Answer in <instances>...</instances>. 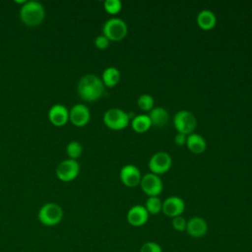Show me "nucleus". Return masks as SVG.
I'll use <instances>...</instances> for the list:
<instances>
[{
	"label": "nucleus",
	"instance_id": "f257e3e1",
	"mask_svg": "<svg viewBox=\"0 0 252 252\" xmlns=\"http://www.w3.org/2000/svg\"><path fill=\"white\" fill-rule=\"evenodd\" d=\"M79 96L86 101L97 100L104 93V85L100 78L94 74L83 76L77 86Z\"/></svg>",
	"mask_w": 252,
	"mask_h": 252
},
{
	"label": "nucleus",
	"instance_id": "f03ea898",
	"mask_svg": "<svg viewBox=\"0 0 252 252\" xmlns=\"http://www.w3.org/2000/svg\"><path fill=\"white\" fill-rule=\"evenodd\" d=\"M45 11L43 6L34 0L26 1L20 9V18L22 22L30 27L40 25L44 19Z\"/></svg>",
	"mask_w": 252,
	"mask_h": 252
},
{
	"label": "nucleus",
	"instance_id": "7ed1b4c3",
	"mask_svg": "<svg viewBox=\"0 0 252 252\" xmlns=\"http://www.w3.org/2000/svg\"><path fill=\"white\" fill-rule=\"evenodd\" d=\"M37 218L43 225L54 226L62 220L63 210L56 203H46L40 207Z\"/></svg>",
	"mask_w": 252,
	"mask_h": 252
},
{
	"label": "nucleus",
	"instance_id": "20e7f679",
	"mask_svg": "<svg viewBox=\"0 0 252 252\" xmlns=\"http://www.w3.org/2000/svg\"><path fill=\"white\" fill-rule=\"evenodd\" d=\"M127 33L126 23L119 18H110L102 27V34L109 40H122Z\"/></svg>",
	"mask_w": 252,
	"mask_h": 252
},
{
	"label": "nucleus",
	"instance_id": "39448f33",
	"mask_svg": "<svg viewBox=\"0 0 252 252\" xmlns=\"http://www.w3.org/2000/svg\"><path fill=\"white\" fill-rule=\"evenodd\" d=\"M129 113L120 108H110L103 114L104 124L112 130H122L129 124Z\"/></svg>",
	"mask_w": 252,
	"mask_h": 252
},
{
	"label": "nucleus",
	"instance_id": "423d86ee",
	"mask_svg": "<svg viewBox=\"0 0 252 252\" xmlns=\"http://www.w3.org/2000/svg\"><path fill=\"white\" fill-rule=\"evenodd\" d=\"M173 124L178 133L190 135L196 128L195 116L188 110H179L173 117Z\"/></svg>",
	"mask_w": 252,
	"mask_h": 252
},
{
	"label": "nucleus",
	"instance_id": "0eeeda50",
	"mask_svg": "<svg viewBox=\"0 0 252 252\" xmlns=\"http://www.w3.org/2000/svg\"><path fill=\"white\" fill-rule=\"evenodd\" d=\"M80 172V164L76 159H64L61 161L55 170L56 176L63 182L74 180Z\"/></svg>",
	"mask_w": 252,
	"mask_h": 252
},
{
	"label": "nucleus",
	"instance_id": "6e6552de",
	"mask_svg": "<svg viewBox=\"0 0 252 252\" xmlns=\"http://www.w3.org/2000/svg\"><path fill=\"white\" fill-rule=\"evenodd\" d=\"M172 164L171 157L165 152H158L154 154L149 160V167L152 173L157 175L162 174L169 170Z\"/></svg>",
	"mask_w": 252,
	"mask_h": 252
},
{
	"label": "nucleus",
	"instance_id": "1a4fd4ad",
	"mask_svg": "<svg viewBox=\"0 0 252 252\" xmlns=\"http://www.w3.org/2000/svg\"><path fill=\"white\" fill-rule=\"evenodd\" d=\"M141 187L144 193L149 197H158L162 191L163 185L158 175L155 173H147L141 178Z\"/></svg>",
	"mask_w": 252,
	"mask_h": 252
},
{
	"label": "nucleus",
	"instance_id": "9d476101",
	"mask_svg": "<svg viewBox=\"0 0 252 252\" xmlns=\"http://www.w3.org/2000/svg\"><path fill=\"white\" fill-rule=\"evenodd\" d=\"M91 118V113L87 105L77 103L69 110V120L77 127H83L88 124Z\"/></svg>",
	"mask_w": 252,
	"mask_h": 252
},
{
	"label": "nucleus",
	"instance_id": "9b49d317",
	"mask_svg": "<svg viewBox=\"0 0 252 252\" xmlns=\"http://www.w3.org/2000/svg\"><path fill=\"white\" fill-rule=\"evenodd\" d=\"M185 210L184 201L177 196H170L162 202V213L170 218L181 216Z\"/></svg>",
	"mask_w": 252,
	"mask_h": 252
},
{
	"label": "nucleus",
	"instance_id": "f8f14e48",
	"mask_svg": "<svg viewBox=\"0 0 252 252\" xmlns=\"http://www.w3.org/2000/svg\"><path fill=\"white\" fill-rule=\"evenodd\" d=\"M149 213L145 206L135 205L131 207L127 213V221L132 226H142L147 223L149 220Z\"/></svg>",
	"mask_w": 252,
	"mask_h": 252
},
{
	"label": "nucleus",
	"instance_id": "ddd939ff",
	"mask_svg": "<svg viewBox=\"0 0 252 252\" xmlns=\"http://www.w3.org/2000/svg\"><path fill=\"white\" fill-rule=\"evenodd\" d=\"M140 169L134 164H126L120 170V180L128 187H135L141 182Z\"/></svg>",
	"mask_w": 252,
	"mask_h": 252
},
{
	"label": "nucleus",
	"instance_id": "4468645a",
	"mask_svg": "<svg viewBox=\"0 0 252 252\" xmlns=\"http://www.w3.org/2000/svg\"><path fill=\"white\" fill-rule=\"evenodd\" d=\"M186 232L193 238H201L208 232V223L202 217H193L187 220Z\"/></svg>",
	"mask_w": 252,
	"mask_h": 252
},
{
	"label": "nucleus",
	"instance_id": "2eb2a0df",
	"mask_svg": "<svg viewBox=\"0 0 252 252\" xmlns=\"http://www.w3.org/2000/svg\"><path fill=\"white\" fill-rule=\"evenodd\" d=\"M48 118L54 126H63L69 120V110L65 105L56 103L48 110Z\"/></svg>",
	"mask_w": 252,
	"mask_h": 252
},
{
	"label": "nucleus",
	"instance_id": "dca6fc26",
	"mask_svg": "<svg viewBox=\"0 0 252 252\" xmlns=\"http://www.w3.org/2000/svg\"><path fill=\"white\" fill-rule=\"evenodd\" d=\"M186 145L190 152H192L193 154H201L206 150L207 147L205 139L201 135L196 133H192L187 136Z\"/></svg>",
	"mask_w": 252,
	"mask_h": 252
},
{
	"label": "nucleus",
	"instance_id": "f3484780",
	"mask_svg": "<svg viewBox=\"0 0 252 252\" xmlns=\"http://www.w3.org/2000/svg\"><path fill=\"white\" fill-rule=\"evenodd\" d=\"M152 125H155L157 127H162L164 126L168 121V112L165 108L158 106L154 107L152 110H150V113L148 114Z\"/></svg>",
	"mask_w": 252,
	"mask_h": 252
},
{
	"label": "nucleus",
	"instance_id": "a211bd4d",
	"mask_svg": "<svg viewBox=\"0 0 252 252\" xmlns=\"http://www.w3.org/2000/svg\"><path fill=\"white\" fill-rule=\"evenodd\" d=\"M197 24L203 30H211L217 24V17L210 10H202L197 16Z\"/></svg>",
	"mask_w": 252,
	"mask_h": 252
},
{
	"label": "nucleus",
	"instance_id": "6ab92c4d",
	"mask_svg": "<svg viewBox=\"0 0 252 252\" xmlns=\"http://www.w3.org/2000/svg\"><path fill=\"white\" fill-rule=\"evenodd\" d=\"M101 81L104 86L112 88L120 81V72L115 67H108L102 72Z\"/></svg>",
	"mask_w": 252,
	"mask_h": 252
},
{
	"label": "nucleus",
	"instance_id": "aec40b11",
	"mask_svg": "<svg viewBox=\"0 0 252 252\" xmlns=\"http://www.w3.org/2000/svg\"><path fill=\"white\" fill-rule=\"evenodd\" d=\"M131 125H132V128L136 132L144 133L151 128L152 122H151V119L148 114H139V115L133 117Z\"/></svg>",
	"mask_w": 252,
	"mask_h": 252
},
{
	"label": "nucleus",
	"instance_id": "412c9836",
	"mask_svg": "<svg viewBox=\"0 0 252 252\" xmlns=\"http://www.w3.org/2000/svg\"><path fill=\"white\" fill-rule=\"evenodd\" d=\"M145 208L149 214L157 215L162 210V202L158 197H149L146 201Z\"/></svg>",
	"mask_w": 252,
	"mask_h": 252
},
{
	"label": "nucleus",
	"instance_id": "4be33fe9",
	"mask_svg": "<svg viewBox=\"0 0 252 252\" xmlns=\"http://www.w3.org/2000/svg\"><path fill=\"white\" fill-rule=\"evenodd\" d=\"M66 153L71 159H77L83 153L82 145L77 141H71L66 147Z\"/></svg>",
	"mask_w": 252,
	"mask_h": 252
},
{
	"label": "nucleus",
	"instance_id": "5701e85b",
	"mask_svg": "<svg viewBox=\"0 0 252 252\" xmlns=\"http://www.w3.org/2000/svg\"><path fill=\"white\" fill-rule=\"evenodd\" d=\"M137 103H138V106L142 110L150 111V110H152L154 108L155 100H154V97L151 94H141L139 96V98L137 100Z\"/></svg>",
	"mask_w": 252,
	"mask_h": 252
},
{
	"label": "nucleus",
	"instance_id": "b1692460",
	"mask_svg": "<svg viewBox=\"0 0 252 252\" xmlns=\"http://www.w3.org/2000/svg\"><path fill=\"white\" fill-rule=\"evenodd\" d=\"M103 6L107 13L117 14L122 8V3L119 0H106L104 1Z\"/></svg>",
	"mask_w": 252,
	"mask_h": 252
},
{
	"label": "nucleus",
	"instance_id": "393cba45",
	"mask_svg": "<svg viewBox=\"0 0 252 252\" xmlns=\"http://www.w3.org/2000/svg\"><path fill=\"white\" fill-rule=\"evenodd\" d=\"M171 224L174 230L176 231H186V226H187V220H185L184 217L182 216H178L175 218H172L171 220Z\"/></svg>",
	"mask_w": 252,
	"mask_h": 252
},
{
	"label": "nucleus",
	"instance_id": "a878e982",
	"mask_svg": "<svg viewBox=\"0 0 252 252\" xmlns=\"http://www.w3.org/2000/svg\"><path fill=\"white\" fill-rule=\"evenodd\" d=\"M140 252H162V248L155 241H147L141 246Z\"/></svg>",
	"mask_w": 252,
	"mask_h": 252
},
{
	"label": "nucleus",
	"instance_id": "bb28decb",
	"mask_svg": "<svg viewBox=\"0 0 252 252\" xmlns=\"http://www.w3.org/2000/svg\"><path fill=\"white\" fill-rule=\"evenodd\" d=\"M109 39L104 36L103 34L98 35L94 38V45L98 48V49H105L107 48V46L109 45Z\"/></svg>",
	"mask_w": 252,
	"mask_h": 252
},
{
	"label": "nucleus",
	"instance_id": "cd10ccee",
	"mask_svg": "<svg viewBox=\"0 0 252 252\" xmlns=\"http://www.w3.org/2000/svg\"><path fill=\"white\" fill-rule=\"evenodd\" d=\"M186 141H187V135H185V134L177 133L174 137V142L178 146H182V145L186 144Z\"/></svg>",
	"mask_w": 252,
	"mask_h": 252
}]
</instances>
